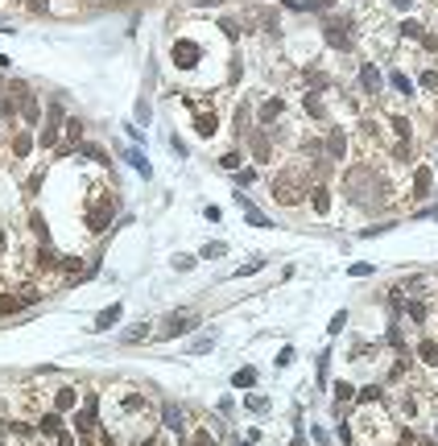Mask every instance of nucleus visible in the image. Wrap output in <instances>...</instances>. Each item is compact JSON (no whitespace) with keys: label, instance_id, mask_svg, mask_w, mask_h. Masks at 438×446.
I'll list each match as a JSON object with an SVG mask.
<instances>
[{"label":"nucleus","instance_id":"f257e3e1","mask_svg":"<svg viewBox=\"0 0 438 446\" xmlns=\"http://www.w3.org/2000/svg\"><path fill=\"white\" fill-rule=\"evenodd\" d=\"M174 62L178 66H194V62H199V45H194V42H178L174 45Z\"/></svg>","mask_w":438,"mask_h":446},{"label":"nucleus","instance_id":"f03ea898","mask_svg":"<svg viewBox=\"0 0 438 446\" xmlns=\"http://www.w3.org/2000/svg\"><path fill=\"white\" fill-rule=\"evenodd\" d=\"M116 318H120V306H108V310H103V314H99V322H95V331H108V326H112V322H116Z\"/></svg>","mask_w":438,"mask_h":446},{"label":"nucleus","instance_id":"7ed1b4c3","mask_svg":"<svg viewBox=\"0 0 438 446\" xmlns=\"http://www.w3.org/2000/svg\"><path fill=\"white\" fill-rule=\"evenodd\" d=\"M182 326H190V318H186V314H174V318H170V326H166V331H161V335L170 339V335H178Z\"/></svg>","mask_w":438,"mask_h":446},{"label":"nucleus","instance_id":"20e7f679","mask_svg":"<svg viewBox=\"0 0 438 446\" xmlns=\"http://www.w3.org/2000/svg\"><path fill=\"white\" fill-rule=\"evenodd\" d=\"M360 79H364V87H368V91H376V83H380V79H376V70H372V66H364V70H360Z\"/></svg>","mask_w":438,"mask_h":446},{"label":"nucleus","instance_id":"39448f33","mask_svg":"<svg viewBox=\"0 0 438 446\" xmlns=\"http://www.w3.org/2000/svg\"><path fill=\"white\" fill-rule=\"evenodd\" d=\"M248 223H252V227H269V219H264L261 211H252V207H248Z\"/></svg>","mask_w":438,"mask_h":446},{"label":"nucleus","instance_id":"423d86ee","mask_svg":"<svg viewBox=\"0 0 438 446\" xmlns=\"http://www.w3.org/2000/svg\"><path fill=\"white\" fill-rule=\"evenodd\" d=\"M252 380H257V372H252V368H244V372H236V384H240V389H244V384H252Z\"/></svg>","mask_w":438,"mask_h":446}]
</instances>
